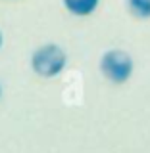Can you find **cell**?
Returning a JSON list of instances; mask_svg holds the SVG:
<instances>
[{
    "mask_svg": "<svg viewBox=\"0 0 150 153\" xmlns=\"http://www.w3.org/2000/svg\"><path fill=\"white\" fill-rule=\"evenodd\" d=\"M98 4H100V0H64L66 10L77 17H87L90 13H94Z\"/></svg>",
    "mask_w": 150,
    "mask_h": 153,
    "instance_id": "cell-3",
    "label": "cell"
},
{
    "mask_svg": "<svg viewBox=\"0 0 150 153\" xmlns=\"http://www.w3.org/2000/svg\"><path fill=\"white\" fill-rule=\"evenodd\" d=\"M100 71L110 82L125 84L135 71L133 57L125 50H108L100 57Z\"/></svg>",
    "mask_w": 150,
    "mask_h": 153,
    "instance_id": "cell-2",
    "label": "cell"
},
{
    "mask_svg": "<svg viewBox=\"0 0 150 153\" xmlns=\"http://www.w3.org/2000/svg\"><path fill=\"white\" fill-rule=\"evenodd\" d=\"M0 98H2V86H0Z\"/></svg>",
    "mask_w": 150,
    "mask_h": 153,
    "instance_id": "cell-6",
    "label": "cell"
},
{
    "mask_svg": "<svg viewBox=\"0 0 150 153\" xmlns=\"http://www.w3.org/2000/svg\"><path fill=\"white\" fill-rule=\"evenodd\" d=\"M127 8L135 17L150 19V0H127Z\"/></svg>",
    "mask_w": 150,
    "mask_h": 153,
    "instance_id": "cell-4",
    "label": "cell"
},
{
    "mask_svg": "<svg viewBox=\"0 0 150 153\" xmlns=\"http://www.w3.org/2000/svg\"><path fill=\"white\" fill-rule=\"evenodd\" d=\"M67 65V56L64 48L50 42V44L38 46L31 56V69L35 75L42 79H54L66 69Z\"/></svg>",
    "mask_w": 150,
    "mask_h": 153,
    "instance_id": "cell-1",
    "label": "cell"
},
{
    "mask_svg": "<svg viewBox=\"0 0 150 153\" xmlns=\"http://www.w3.org/2000/svg\"><path fill=\"white\" fill-rule=\"evenodd\" d=\"M2 42H4V36H2V31H0V48H2Z\"/></svg>",
    "mask_w": 150,
    "mask_h": 153,
    "instance_id": "cell-5",
    "label": "cell"
}]
</instances>
